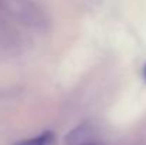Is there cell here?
Returning <instances> with one entry per match:
<instances>
[{
	"instance_id": "1",
	"label": "cell",
	"mask_w": 146,
	"mask_h": 145,
	"mask_svg": "<svg viewBox=\"0 0 146 145\" xmlns=\"http://www.w3.org/2000/svg\"><path fill=\"white\" fill-rule=\"evenodd\" d=\"M52 140V135L50 132H44V134H40L34 138H29V140H23V141H19L14 145H48Z\"/></svg>"
},
{
	"instance_id": "2",
	"label": "cell",
	"mask_w": 146,
	"mask_h": 145,
	"mask_svg": "<svg viewBox=\"0 0 146 145\" xmlns=\"http://www.w3.org/2000/svg\"><path fill=\"white\" fill-rule=\"evenodd\" d=\"M143 78L146 80V64L143 65Z\"/></svg>"
}]
</instances>
